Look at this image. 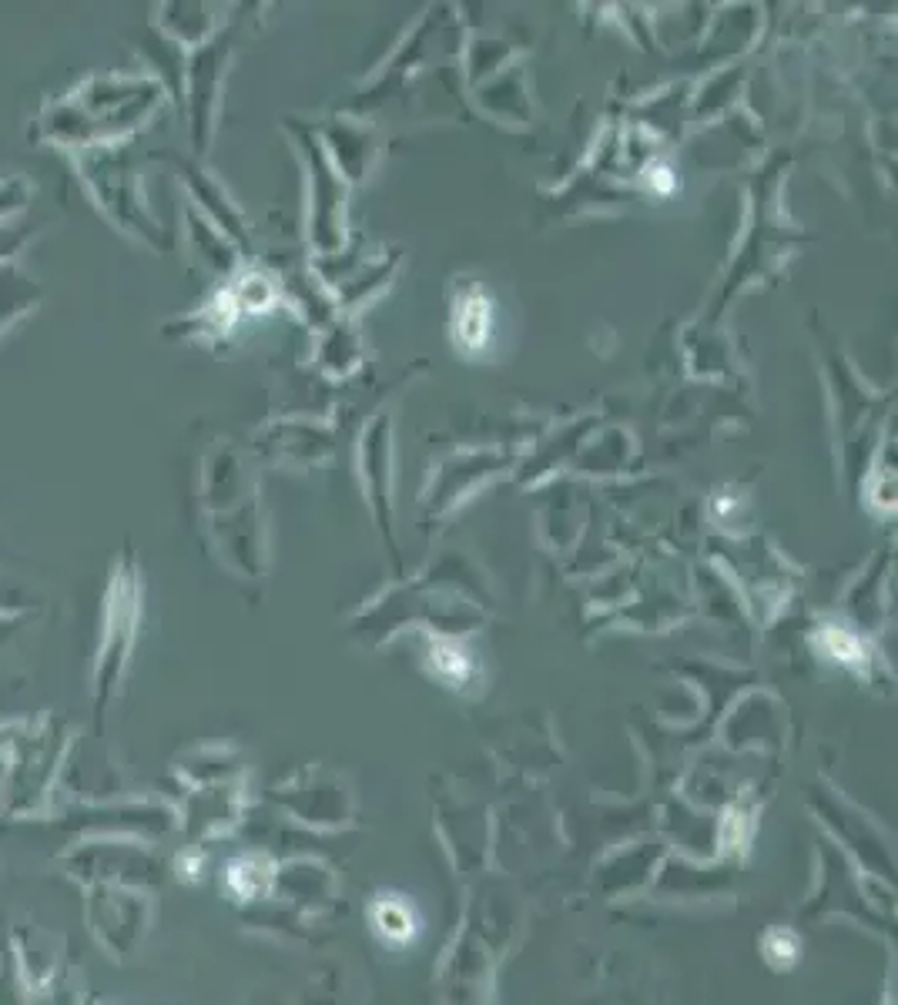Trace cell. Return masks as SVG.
Returning <instances> with one entry per match:
<instances>
[{
	"mask_svg": "<svg viewBox=\"0 0 898 1005\" xmlns=\"http://www.w3.org/2000/svg\"><path fill=\"white\" fill-rule=\"evenodd\" d=\"M225 885L235 895V902H255L272 888V865L259 855H242L228 865Z\"/></svg>",
	"mask_w": 898,
	"mask_h": 1005,
	"instance_id": "2",
	"label": "cell"
},
{
	"mask_svg": "<svg viewBox=\"0 0 898 1005\" xmlns=\"http://www.w3.org/2000/svg\"><path fill=\"white\" fill-rule=\"evenodd\" d=\"M369 925H372V935H376L382 945H389V949H409V945H416L419 935L426 932V918L419 912V905L413 898L396 895V892L372 898Z\"/></svg>",
	"mask_w": 898,
	"mask_h": 1005,
	"instance_id": "1",
	"label": "cell"
},
{
	"mask_svg": "<svg viewBox=\"0 0 898 1005\" xmlns=\"http://www.w3.org/2000/svg\"><path fill=\"white\" fill-rule=\"evenodd\" d=\"M764 955H768V962L775 965V969H791V965L801 959L798 935L788 932V928H771V932L764 935Z\"/></svg>",
	"mask_w": 898,
	"mask_h": 1005,
	"instance_id": "4",
	"label": "cell"
},
{
	"mask_svg": "<svg viewBox=\"0 0 898 1005\" xmlns=\"http://www.w3.org/2000/svg\"><path fill=\"white\" fill-rule=\"evenodd\" d=\"M433 667H436V674L453 687H463L473 677L470 654H463V650H456V647H436L433 650Z\"/></svg>",
	"mask_w": 898,
	"mask_h": 1005,
	"instance_id": "3",
	"label": "cell"
},
{
	"mask_svg": "<svg viewBox=\"0 0 898 1005\" xmlns=\"http://www.w3.org/2000/svg\"><path fill=\"white\" fill-rule=\"evenodd\" d=\"M825 640H835V644H825L828 647V654H835V660H845V664H852V660H858V640H852L845 634V630H835V627H828L825 630Z\"/></svg>",
	"mask_w": 898,
	"mask_h": 1005,
	"instance_id": "5",
	"label": "cell"
}]
</instances>
